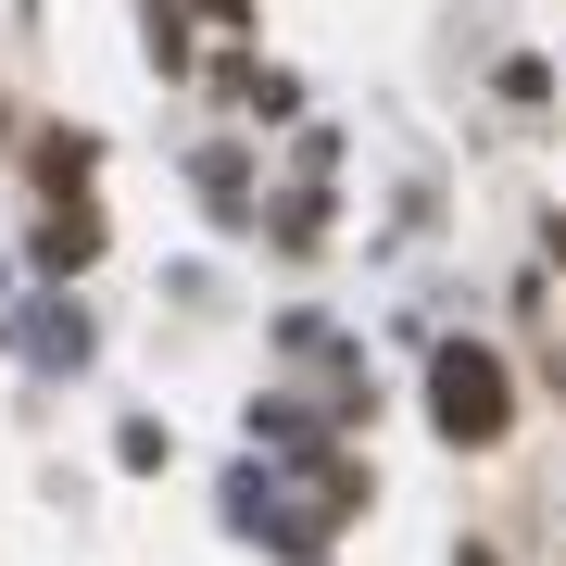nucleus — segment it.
<instances>
[{"instance_id": "1", "label": "nucleus", "mask_w": 566, "mask_h": 566, "mask_svg": "<svg viewBox=\"0 0 566 566\" xmlns=\"http://www.w3.org/2000/svg\"><path fill=\"white\" fill-rule=\"evenodd\" d=\"M428 390H441V428H453V441H504V365H491V353H441Z\"/></svg>"}, {"instance_id": "2", "label": "nucleus", "mask_w": 566, "mask_h": 566, "mask_svg": "<svg viewBox=\"0 0 566 566\" xmlns=\"http://www.w3.org/2000/svg\"><path fill=\"white\" fill-rule=\"evenodd\" d=\"M214 13H252V0H214Z\"/></svg>"}, {"instance_id": "3", "label": "nucleus", "mask_w": 566, "mask_h": 566, "mask_svg": "<svg viewBox=\"0 0 566 566\" xmlns=\"http://www.w3.org/2000/svg\"><path fill=\"white\" fill-rule=\"evenodd\" d=\"M465 566H491V554H465Z\"/></svg>"}]
</instances>
